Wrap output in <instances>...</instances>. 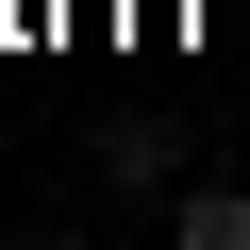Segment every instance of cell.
<instances>
[{"label":"cell","instance_id":"cell-2","mask_svg":"<svg viewBox=\"0 0 250 250\" xmlns=\"http://www.w3.org/2000/svg\"><path fill=\"white\" fill-rule=\"evenodd\" d=\"M167 250H250V184H167Z\"/></svg>","mask_w":250,"mask_h":250},{"label":"cell","instance_id":"cell-1","mask_svg":"<svg viewBox=\"0 0 250 250\" xmlns=\"http://www.w3.org/2000/svg\"><path fill=\"white\" fill-rule=\"evenodd\" d=\"M100 184L117 200H167L184 184V117H100Z\"/></svg>","mask_w":250,"mask_h":250}]
</instances>
